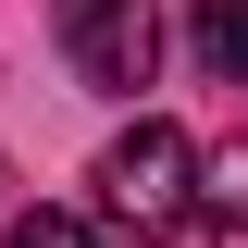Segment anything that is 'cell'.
Segmentation results:
<instances>
[{
	"label": "cell",
	"mask_w": 248,
	"mask_h": 248,
	"mask_svg": "<svg viewBox=\"0 0 248 248\" xmlns=\"http://www.w3.org/2000/svg\"><path fill=\"white\" fill-rule=\"evenodd\" d=\"M186 37L223 87H248V0H186Z\"/></svg>",
	"instance_id": "cell-4"
},
{
	"label": "cell",
	"mask_w": 248,
	"mask_h": 248,
	"mask_svg": "<svg viewBox=\"0 0 248 248\" xmlns=\"http://www.w3.org/2000/svg\"><path fill=\"white\" fill-rule=\"evenodd\" d=\"M0 248H99V236H87V223H75V211H25V223H13V236H0Z\"/></svg>",
	"instance_id": "cell-5"
},
{
	"label": "cell",
	"mask_w": 248,
	"mask_h": 248,
	"mask_svg": "<svg viewBox=\"0 0 248 248\" xmlns=\"http://www.w3.org/2000/svg\"><path fill=\"white\" fill-rule=\"evenodd\" d=\"M99 223H124V236L149 248V236H174L186 223V186H199V149H186V124H161V112H137L112 137V149H99Z\"/></svg>",
	"instance_id": "cell-1"
},
{
	"label": "cell",
	"mask_w": 248,
	"mask_h": 248,
	"mask_svg": "<svg viewBox=\"0 0 248 248\" xmlns=\"http://www.w3.org/2000/svg\"><path fill=\"white\" fill-rule=\"evenodd\" d=\"M186 223H199L211 248H248V137L199 161V186H186Z\"/></svg>",
	"instance_id": "cell-3"
},
{
	"label": "cell",
	"mask_w": 248,
	"mask_h": 248,
	"mask_svg": "<svg viewBox=\"0 0 248 248\" xmlns=\"http://www.w3.org/2000/svg\"><path fill=\"white\" fill-rule=\"evenodd\" d=\"M62 62L99 99H137L161 75V0H62Z\"/></svg>",
	"instance_id": "cell-2"
}]
</instances>
